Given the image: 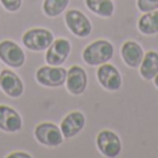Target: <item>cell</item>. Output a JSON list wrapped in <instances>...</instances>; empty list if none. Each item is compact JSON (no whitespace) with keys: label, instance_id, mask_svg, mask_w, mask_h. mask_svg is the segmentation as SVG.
<instances>
[{"label":"cell","instance_id":"6da1fadb","mask_svg":"<svg viewBox=\"0 0 158 158\" xmlns=\"http://www.w3.org/2000/svg\"><path fill=\"white\" fill-rule=\"evenodd\" d=\"M114 54V46L108 40H96L90 43L82 53L83 61L89 65H101L108 63Z\"/></svg>","mask_w":158,"mask_h":158},{"label":"cell","instance_id":"7a4b0ae2","mask_svg":"<svg viewBox=\"0 0 158 158\" xmlns=\"http://www.w3.org/2000/svg\"><path fill=\"white\" fill-rule=\"evenodd\" d=\"M54 40L53 33L44 28H33L28 29L22 36V43L27 49L32 52H43L47 50V47Z\"/></svg>","mask_w":158,"mask_h":158},{"label":"cell","instance_id":"3957f363","mask_svg":"<svg viewBox=\"0 0 158 158\" xmlns=\"http://www.w3.org/2000/svg\"><path fill=\"white\" fill-rule=\"evenodd\" d=\"M35 137L40 144L47 146V147H57L64 140L61 129L52 122L39 123L35 128Z\"/></svg>","mask_w":158,"mask_h":158},{"label":"cell","instance_id":"277c9868","mask_svg":"<svg viewBox=\"0 0 158 158\" xmlns=\"http://www.w3.org/2000/svg\"><path fill=\"white\" fill-rule=\"evenodd\" d=\"M67 71L60 65L40 67L36 71V81L47 87H58L65 83Z\"/></svg>","mask_w":158,"mask_h":158},{"label":"cell","instance_id":"5b68a950","mask_svg":"<svg viewBox=\"0 0 158 158\" xmlns=\"http://www.w3.org/2000/svg\"><path fill=\"white\" fill-rule=\"evenodd\" d=\"M65 24L68 29L78 38H87L92 33L89 18L79 10H69L65 14Z\"/></svg>","mask_w":158,"mask_h":158},{"label":"cell","instance_id":"8992f818","mask_svg":"<svg viewBox=\"0 0 158 158\" xmlns=\"http://www.w3.org/2000/svg\"><path fill=\"white\" fill-rule=\"evenodd\" d=\"M0 60L11 68H19L25 63V54L22 49L13 40L0 42Z\"/></svg>","mask_w":158,"mask_h":158},{"label":"cell","instance_id":"52a82bcc","mask_svg":"<svg viewBox=\"0 0 158 158\" xmlns=\"http://www.w3.org/2000/svg\"><path fill=\"white\" fill-rule=\"evenodd\" d=\"M71 53V43L67 39H56L46 52V63L49 65H61Z\"/></svg>","mask_w":158,"mask_h":158},{"label":"cell","instance_id":"ba28073f","mask_svg":"<svg viewBox=\"0 0 158 158\" xmlns=\"http://www.w3.org/2000/svg\"><path fill=\"white\" fill-rule=\"evenodd\" d=\"M97 79L100 85L104 89L110 90V92H115L121 87L122 85V78L121 74L114 65L111 64H101L100 68L97 69Z\"/></svg>","mask_w":158,"mask_h":158},{"label":"cell","instance_id":"9c48e42d","mask_svg":"<svg viewBox=\"0 0 158 158\" xmlns=\"http://www.w3.org/2000/svg\"><path fill=\"white\" fill-rule=\"evenodd\" d=\"M97 147L100 153L106 157H117L121 153V140L118 135L111 131H101L97 135Z\"/></svg>","mask_w":158,"mask_h":158},{"label":"cell","instance_id":"30bf717a","mask_svg":"<svg viewBox=\"0 0 158 158\" xmlns=\"http://www.w3.org/2000/svg\"><path fill=\"white\" fill-rule=\"evenodd\" d=\"M0 89L10 97H21L24 93V83L15 72L3 69L0 72Z\"/></svg>","mask_w":158,"mask_h":158},{"label":"cell","instance_id":"8fae6325","mask_svg":"<svg viewBox=\"0 0 158 158\" xmlns=\"http://www.w3.org/2000/svg\"><path fill=\"white\" fill-rule=\"evenodd\" d=\"M67 89L71 94L79 96L86 90L87 86V75L82 67L74 65L67 71V79H65Z\"/></svg>","mask_w":158,"mask_h":158},{"label":"cell","instance_id":"7c38bea8","mask_svg":"<svg viewBox=\"0 0 158 158\" xmlns=\"http://www.w3.org/2000/svg\"><path fill=\"white\" fill-rule=\"evenodd\" d=\"M22 128V118L14 108L0 106V129L8 133H15Z\"/></svg>","mask_w":158,"mask_h":158},{"label":"cell","instance_id":"4fadbf2b","mask_svg":"<svg viewBox=\"0 0 158 158\" xmlns=\"http://www.w3.org/2000/svg\"><path fill=\"white\" fill-rule=\"evenodd\" d=\"M85 126V115L79 111H72L61 121V133L65 139L77 136Z\"/></svg>","mask_w":158,"mask_h":158},{"label":"cell","instance_id":"5bb4252c","mask_svg":"<svg viewBox=\"0 0 158 158\" xmlns=\"http://www.w3.org/2000/svg\"><path fill=\"white\" fill-rule=\"evenodd\" d=\"M121 54H122V58L126 63V65H129L131 68H137V67H140V64H142V61H143V57H144L142 46L133 40H126L125 43L122 44Z\"/></svg>","mask_w":158,"mask_h":158},{"label":"cell","instance_id":"9a60e30c","mask_svg":"<svg viewBox=\"0 0 158 158\" xmlns=\"http://www.w3.org/2000/svg\"><path fill=\"white\" fill-rule=\"evenodd\" d=\"M158 74V53L157 52H147L143 57L140 64V75L147 81L156 78Z\"/></svg>","mask_w":158,"mask_h":158},{"label":"cell","instance_id":"2e32d148","mask_svg":"<svg viewBox=\"0 0 158 158\" xmlns=\"http://www.w3.org/2000/svg\"><path fill=\"white\" fill-rule=\"evenodd\" d=\"M137 28L143 35H154L158 32V10H153L140 17Z\"/></svg>","mask_w":158,"mask_h":158},{"label":"cell","instance_id":"e0dca14e","mask_svg":"<svg viewBox=\"0 0 158 158\" xmlns=\"http://www.w3.org/2000/svg\"><path fill=\"white\" fill-rule=\"evenodd\" d=\"M92 13L104 18H110L114 14V3L111 0H85Z\"/></svg>","mask_w":158,"mask_h":158},{"label":"cell","instance_id":"ac0fdd59","mask_svg":"<svg viewBox=\"0 0 158 158\" xmlns=\"http://www.w3.org/2000/svg\"><path fill=\"white\" fill-rule=\"evenodd\" d=\"M69 0H44L43 2V13L50 18L58 17L67 8Z\"/></svg>","mask_w":158,"mask_h":158},{"label":"cell","instance_id":"d6986e66","mask_svg":"<svg viewBox=\"0 0 158 158\" xmlns=\"http://www.w3.org/2000/svg\"><path fill=\"white\" fill-rule=\"evenodd\" d=\"M137 7L143 13H148L158 8V0H137Z\"/></svg>","mask_w":158,"mask_h":158},{"label":"cell","instance_id":"ffe728a7","mask_svg":"<svg viewBox=\"0 0 158 158\" xmlns=\"http://www.w3.org/2000/svg\"><path fill=\"white\" fill-rule=\"evenodd\" d=\"M2 6L10 13H15L21 8L22 6V0H0Z\"/></svg>","mask_w":158,"mask_h":158},{"label":"cell","instance_id":"44dd1931","mask_svg":"<svg viewBox=\"0 0 158 158\" xmlns=\"http://www.w3.org/2000/svg\"><path fill=\"white\" fill-rule=\"evenodd\" d=\"M7 157L8 158H31V156L27 153H11Z\"/></svg>","mask_w":158,"mask_h":158},{"label":"cell","instance_id":"7402d4cb","mask_svg":"<svg viewBox=\"0 0 158 158\" xmlns=\"http://www.w3.org/2000/svg\"><path fill=\"white\" fill-rule=\"evenodd\" d=\"M154 82H156V86L158 87V74L156 75V78H154Z\"/></svg>","mask_w":158,"mask_h":158},{"label":"cell","instance_id":"603a6c76","mask_svg":"<svg viewBox=\"0 0 158 158\" xmlns=\"http://www.w3.org/2000/svg\"><path fill=\"white\" fill-rule=\"evenodd\" d=\"M0 72H2V69H0Z\"/></svg>","mask_w":158,"mask_h":158}]
</instances>
